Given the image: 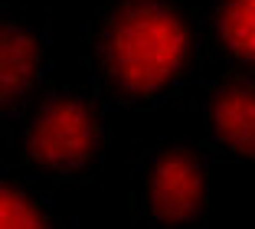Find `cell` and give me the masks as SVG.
Listing matches in <instances>:
<instances>
[{
  "label": "cell",
  "instance_id": "6da1fadb",
  "mask_svg": "<svg viewBox=\"0 0 255 229\" xmlns=\"http://www.w3.org/2000/svg\"><path fill=\"white\" fill-rule=\"evenodd\" d=\"M203 39L190 0H98L82 33L92 92L118 108L170 102L193 75Z\"/></svg>",
  "mask_w": 255,
  "mask_h": 229
},
{
  "label": "cell",
  "instance_id": "7a4b0ae2",
  "mask_svg": "<svg viewBox=\"0 0 255 229\" xmlns=\"http://www.w3.org/2000/svg\"><path fill=\"white\" fill-rule=\"evenodd\" d=\"M108 108L92 89L53 85L20 118L23 161L56 180H85L108 144Z\"/></svg>",
  "mask_w": 255,
  "mask_h": 229
},
{
  "label": "cell",
  "instance_id": "3957f363",
  "mask_svg": "<svg viewBox=\"0 0 255 229\" xmlns=\"http://www.w3.org/2000/svg\"><path fill=\"white\" fill-rule=\"evenodd\" d=\"M131 207L147 229H203L210 220V161L187 141L150 144L131 164Z\"/></svg>",
  "mask_w": 255,
  "mask_h": 229
},
{
  "label": "cell",
  "instance_id": "277c9868",
  "mask_svg": "<svg viewBox=\"0 0 255 229\" xmlns=\"http://www.w3.org/2000/svg\"><path fill=\"white\" fill-rule=\"evenodd\" d=\"M49 79V33L20 13L0 16V125L20 121Z\"/></svg>",
  "mask_w": 255,
  "mask_h": 229
},
{
  "label": "cell",
  "instance_id": "5b68a950",
  "mask_svg": "<svg viewBox=\"0 0 255 229\" xmlns=\"http://www.w3.org/2000/svg\"><path fill=\"white\" fill-rule=\"evenodd\" d=\"M203 134L216 154L255 161V72L233 69L206 89L200 105Z\"/></svg>",
  "mask_w": 255,
  "mask_h": 229
},
{
  "label": "cell",
  "instance_id": "8992f818",
  "mask_svg": "<svg viewBox=\"0 0 255 229\" xmlns=\"http://www.w3.org/2000/svg\"><path fill=\"white\" fill-rule=\"evenodd\" d=\"M203 36L233 69L255 72V0H210Z\"/></svg>",
  "mask_w": 255,
  "mask_h": 229
},
{
  "label": "cell",
  "instance_id": "52a82bcc",
  "mask_svg": "<svg viewBox=\"0 0 255 229\" xmlns=\"http://www.w3.org/2000/svg\"><path fill=\"white\" fill-rule=\"evenodd\" d=\"M0 229H62V220L36 184L0 167Z\"/></svg>",
  "mask_w": 255,
  "mask_h": 229
}]
</instances>
